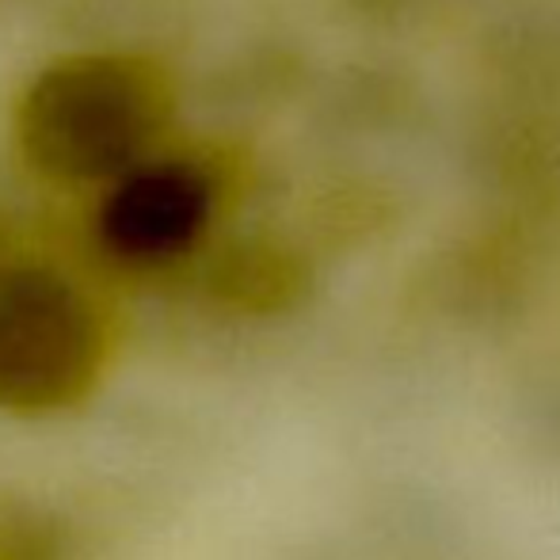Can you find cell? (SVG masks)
<instances>
[{"instance_id": "1", "label": "cell", "mask_w": 560, "mask_h": 560, "mask_svg": "<svg viewBox=\"0 0 560 560\" xmlns=\"http://www.w3.org/2000/svg\"><path fill=\"white\" fill-rule=\"evenodd\" d=\"M153 130V96L133 69L73 61L43 77L27 104V141L43 164L69 176L112 172Z\"/></svg>"}, {"instance_id": "2", "label": "cell", "mask_w": 560, "mask_h": 560, "mask_svg": "<svg viewBox=\"0 0 560 560\" xmlns=\"http://www.w3.org/2000/svg\"><path fill=\"white\" fill-rule=\"evenodd\" d=\"M89 359V325L66 290L43 279L0 287V400L38 408L69 397Z\"/></svg>"}, {"instance_id": "3", "label": "cell", "mask_w": 560, "mask_h": 560, "mask_svg": "<svg viewBox=\"0 0 560 560\" xmlns=\"http://www.w3.org/2000/svg\"><path fill=\"white\" fill-rule=\"evenodd\" d=\"M199 210V187L184 172H149L118 195L112 233L130 252H164L191 233Z\"/></svg>"}]
</instances>
